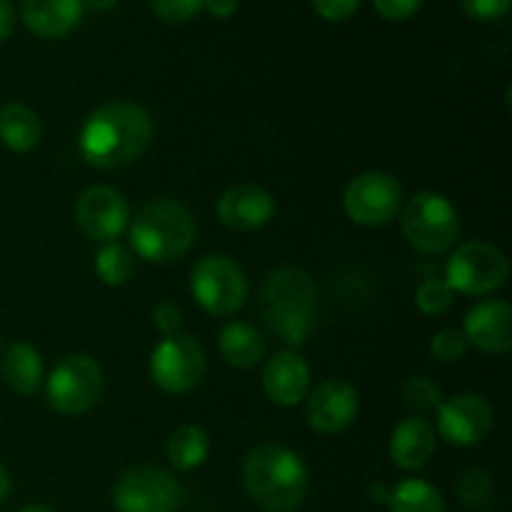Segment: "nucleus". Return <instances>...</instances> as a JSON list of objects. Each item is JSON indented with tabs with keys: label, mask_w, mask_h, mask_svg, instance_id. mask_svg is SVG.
<instances>
[{
	"label": "nucleus",
	"mask_w": 512,
	"mask_h": 512,
	"mask_svg": "<svg viewBox=\"0 0 512 512\" xmlns=\"http://www.w3.org/2000/svg\"><path fill=\"white\" fill-rule=\"evenodd\" d=\"M150 138L153 120L148 110L130 100H113L88 115L80 130V153L95 168H125L148 150Z\"/></svg>",
	"instance_id": "1"
},
{
	"label": "nucleus",
	"mask_w": 512,
	"mask_h": 512,
	"mask_svg": "<svg viewBox=\"0 0 512 512\" xmlns=\"http://www.w3.org/2000/svg\"><path fill=\"white\" fill-rule=\"evenodd\" d=\"M243 485L263 512H295L308 498L310 473L298 453L265 443L245 455Z\"/></svg>",
	"instance_id": "2"
},
{
	"label": "nucleus",
	"mask_w": 512,
	"mask_h": 512,
	"mask_svg": "<svg viewBox=\"0 0 512 512\" xmlns=\"http://www.w3.org/2000/svg\"><path fill=\"white\" fill-rule=\"evenodd\" d=\"M318 315V285L303 268H278L263 290V318L288 345L308 340Z\"/></svg>",
	"instance_id": "3"
},
{
	"label": "nucleus",
	"mask_w": 512,
	"mask_h": 512,
	"mask_svg": "<svg viewBox=\"0 0 512 512\" xmlns=\"http://www.w3.org/2000/svg\"><path fill=\"white\" fill-rule=\"evenodd\" d=\"M195 243V220L178 200L158 198L145 203L130 225L133 255L148 263H173Z\"/></svg>",
	"instance_id": "4"
},
{
	"label": "nucleus",
	"mask_w": 512,
	"mask_h": 512,
	"mask_svg": "<svg viewBox=\"0 0 512 512\" xmlns=\"http://www.w3.org/2000/svg\"><path fill=\"white\" fill-rule=\"evenodd\" d=\"M400 228L413 248L423 253H443L458 240L460 215L445 195L423 190L400 208Z\"/></svg>",
	"instance_id": "5"
},
{
	"label": "nucleus",
	"mask_w": 512,
	"mask_h": 512,
	"mask_svg": "<svg viewBox=\"0 0 512 512\" xmlns=\"http://www.w3.org/2000/svg\"><path fill=\"white\" fill-rule=\"evenodd\" d=\"M190 290L205 313L215 318H230L248 300V278L233 258L213 253L193 265Z\"/></svg>",
	"instance_id": "6"
},
{
	"label": "nucleus",
	"mask_w": 512,
	"mask_h": 512,
	"mask_svg": "<svg viewBox=\"0 0 512 512\" xmlns=\"http://www.w3.org/2000/svg\"><path fill=\"white\" fill-rule=\"evenodd\" d=\"M508 275L510 263L503 250L483 240L455 248L445 265V283L453 288V293L473 295V298L493 295L508 283Z\"/></svg>",
	"instance_id": "7"
},
{
	"label": "nucleus",
	"mask_w": 512,
	"mask_h": 512,
	"mask_svg": "<svg viewBox=\"0 0 512 512\" xmlns=\"http://www.w3.org/2000/svg\"><path fill=\"white\" fill-rule=\"evenodd\" d=\"M103 370L90 355H68L45 378V395L60 415H83L103 395Z\"/></svg>",
	"instance_id": "8"
},
{
	"label": "nucleus",
	"mask_w": 512,
	"mask_h": 512,
	"mask_svg": "<svg viewBox=\"0 0 512 512\" xmlns=\"http://www.w3.org/2000/svg\"><path fill=\"white\" fill-rule=\"evenodd\" d=\"M113 505L118 512H178L183 505V485L170 470L138 465L118 478Z\"/></svg>",
	"instance_id": "9"
},
{
	"label": "nucleus",
	"mask_w": 512,
	"mask_h": 512,
	"mask_svg": "<svg viewBox=\"0 0 512 512\" xmlns=\"http://www.w3.org/2000/svg\"><path fill=\"white\" fill-rule=\"evenodd\" d=\"M205 375V350L190 335H168L155 345L150 355V378L163 393L185 395Z\"/></svg>",
	"instance_id": "10"
},
{
	"label": "nucleus",
	"mask_w": 512,
	"mask_h": 512,
	"mask_svg": "<svg viewBox=\"0 0 512 512\" xmlns=\"http://www.w3.org/2000/svg\"><path fill=\"white\" fill-rule=\"evenodd\" d=\"M343 208L353 223L378 228L390 223L403 208V185L383 170H365L345 188Z\"/></svg>",
	"instance_id": "11"
},
{
	"label": "nucleus",
	"mask_w": 512,
	"mask_h": 512,
	"mask_svg": "<svg viewBox=\"0 0 512 512\" xmlns=\"http://www.w3.org/2000/svg\"><path fill=\"white\" fill-rule=\"evenodd\" d=\"M495 410L488 398L478 393H458L438 405V430L435 435L458 448H473L490 435Z\"/></svg>",
	"instance_id": "12"
},
{
	"label": "nucleus",
	"mask_w": 512,
	"mask_h": 512,
	"mask_svg": "<svg viewBox=\"0 0 512 512\" xmlns=\"http://www.w3.org/2000/svg\"><path fill=\"white\" fill-rule=\"evenodd\" d=\"M75 220L95 243H115L130 223L128 200L110 185H93L75 203Z\"/></svg>",
	"instance_id": "13"
},
{
	"label": "nucleus",
	"mask_w": 512,
	"mask_h": 512,
	"mask_svg": "<svg viewBox=\"0 0 512 512\" xmlns=\"http://www.w3.org/2000/svg\"><path fill=\"white\" fill-rule=\"evenodd\" d=\"M360 398L358 390L348 380H325L313 393L305 395V418L308 425L320 435L343 433L358 418Z\"/></svg>",
	"instance_id": "14"
},
{
	"label": "nucleus",
	"mask_w": 512,
	"mask_h": 512,
	"mask_svg": "<svg viewBox=\"0 0 512 512\" xmlns=\"http://www.w3.org/2000/svg\"><path fill=\"white\" fill-rule=\"evenodd\" d=\"M468 345L488 355H508L512 348V308L508 300H483L465 315Z\"/></svg>",
	"instance_id": "15"
},
{
	"label": "nucleus",
	"mask_w": 512,
	"mask_h": 512,
	"mask_svg": "<svg viewBox=\"0 0 512 512\" xmlns=\"http://www.w3.org/2000/svg\"><path fill=\"white\" fill-rule=\"evenodd\" d=\"M275 215L273 195L258 185H235L218 200V218L235 233H250L268 225Z\"/></svg>",
	"instance_id": "16"
},
{
	"label": "nucleus",
	"mask_w": 512,
	"mask_h": 512,
	"mask_svg": "<svg viewBox=\"0 0 512 512\" xmlns=\"http://www.w3.org/2000/svg\"><path fill=\"white\" fill-rule=\"evenodd\" d=\"M265 395L275 405L293 408L310 393V368L295 350H280L268 360L263 373Z\"/></svg>",
	"instance_id": "17"
},
{
	"label": "nucleus",
	"mask_w": 512,
	"mask_h": 512,
	"mask_svg": "<svg viewBox=\"0 0 512 512\" xmlns=\"http://www.w3.org/2000/svg\"><path fill=\"white\" fill-rule=\"evenodd\" d=\"M435 428L420 415H408L395 425L390 435V460L400 470H420L430 463L435 453Z\"/></svg>",
	"instance_id": "18"
},
{
	"label": "nucleus",
	"mask_w": 512,
	"mask_h": 512,
	"mask_svg": "<svg viewBox=\"0 0 512 512\" xmlns=\"http://www.w3.org/2000/svg\"><path fill=\"white\" fill-rule=\"evenodd\" d=\"M80 0H23V23L43 40H60L83 20Z\"/></svg>",
	"instance_id": "19"
},
{
	"label": "nucleus",
	"mask_w": 512,
	"mask_h": 512,
	"mask_svg": "<svg viewBox=\"0 0 512 512\" xmlns=\"http://www.w3.org/2000/svg\"><path fill=\"white\" fill-rule=\"evenodd\" d=\"M218 345L225 363L240 370L255 368L265 358V350H268L263 333L255 325L243 323V320H233V323L225 325L220 330Z\"/></svg>",
	"instance_id": "20"
},
{
	"label": "nucleus",
	"mask_w": 512,
	"mask_h": 512,
	"mask_svg": "<svg viewBox=\"0 0 512 512\" xmlns=\"http://www.w3.org/2000/svg\"><path fill=\"white\" fill-rule=\"evenodd\" d=\"M3 378L8 383V388H13L15 393L28 398L35 395L43 385V360L40 353L28 343H13L5 350L3 365Z\"/></svg>",
	"instance_id": "21"
},
{
	"label": "nucleus",
	"mask_w": 512,
	"mask_h": 512,
	"mask_svg": "<svg viewBox=\"0 0 512 512\" xmlns=\"http://www.w3.org/2000/svg\"><path fill=\"white\" fill-rule=\"evenodd\" d=\"M43 138L38 113L23 103H8L0 110V140L13 153H30Z\"/></svg>",
	"instance_id": "22"
},
{
	"label": "nucleus",
	"mask_w": 512,
	"mask_h": 512,
	"mask_svg": "<svg viewBox=\"0 0 512 512\" xmlns=\"http://www.w3.org/2000/svg\"><path fill=\"white\" fill-rule=\"evenodd\" d=\"M165 453H168L170 465L175 470H188L200 468V465L208 460L210 453V438L203 428L198 425H180L170 433L168 445H165Z\"/></svg>",
	"instance_id": "23"
},
{
	"label": "nucleus",
	"mask_w": 512,
	"mask_h": 512,
	"mask_svg": "<svg viewBox=\"0 0 512 512\" xmlns=\"http://www.w3.org/2000/svg\"><path fill=\"white\" fill-rule=\"evenodd\" d=\"M390 512H445V498L428 480L408 478L388 495Z\"/></svg>",
	"instance_id": "24"
},
{
	"label": "nucleus",
	"mask_w": 512,
	"mask_h": 512,
	"mask_svg": "<svg viewBox=\"0 0 512 512\" xmlns=\"http://www.w3.org/2000/svg\"><path fill=\"white\" fill-rule=\"evenodd\" d=\"M95 273L110 288H120L135 273V255L120 243H105L95 255Z\"/></svg>",
	"instance_id": "25"
},
{
	"label": "nucleus",
	"mask_w": 512,
	"mask_h": 512,
	"mask_svg": "<svg viewBox=\"0 0 512 512\" xmlns=\"http://www.w3.org/2000/svg\"><path fill=\"white\" fill-rule=\"evenodd\" d=\"M415 305L425 315H443L453 305V288L445 280L430 278L415 293Z\"/></svg>",
	"instance_id": "26"
},
{
	"label": "nucleus",
	"mask_w": 512,
	"mask_h": 512,
	"mask_svg": "<svg viewBox=\"0 0 512 512\" xmlns=\"http://www.w3.org/2000/svg\"><path fill=\"white\" fill-rule=\"evenodd\" d=\"M203 3L205 0H150V10L163 23L180 25L193 20L203 10Z\"/></svg>",
	"instance_id": "27"
},
{
	"label": "nucleus",
	"mask_w": 512,
	"mask_h": 512,
	"mask_svg": "<svg viewBox=\"0 0 512 512\" xmlns=\"http://www.w3.org/2000/svg\"><path fill=\"white\" fill-rule=\"evenodd\" d=\"M430 353L440 363H458L465 353H468V340L460 330L445 328L440 333H435V338L430 340Z\"/></svg>",
	"instance_id": "28"
},
{
	"label": "nucleus",
	"mask_w": 512,
	"mask_h": 512,
	"mask_svg": "<svg viewBox=\"0 0 512 512\" xmlns=\"http://www.w3.org/2000/svg\"><path fill=\"white\" fill-rule=\"evenodd\" d=\"M403 398L410 408L415 410H435L443 403V395H440L438 385L430 383L428 378L418 375V378H410L403 385Z\"/></svg>",
	"instance_id": "29"
},
{
	"label": "nucleus",
	"mask_w": 512,
	"mask_h": 512,
	"mask_svg": "<svg viewBox=\"0 0 512 512\" xmlns=\"http://www.w3.org/2000/svg\"><path fill=\"white\" fill-rule=\"evenodd\" d=\"M458 493L465 505H480L490 495L488 475L480 473V470H468V473L460 478Z\"/></svg>",
	"instance_id": "30"
},
{
	"label": "nucleus",
	"mask_w": 512,
	"mask_h": 512,
	"mask_svg": "<svg viewBox=\"0 0 512 512\" xmlns=\"http://www.w3.org/2000/svg\"><path fill=\"white\" fill-rule=\"evenodd\" d=\"M315 13L330 23H343L350 20L360 8V0H310Z\"/></svg>",
	"instance_id": "31"
},
{
	"label": "nucleus",
	"mask_w": 512,
	"mask_h": 512,
	"mask_svg": "<svg viewBox=\"0 0 512 512\" xmlns=\"http://www.w3.org/2000/svg\"><path fill=\"white\" fill-rule=\"evenodd\" d=\"M465 15L475 20H498L510 10L512 0H458Z\"/></svg>",
	"instance_id": "32"
},
{
	"label": "nucleus",
	"mask_w": 512,
	"mask_h": 512,
	"mask_svg": "<svg viewBox=\"0 0 512 512\" xmlns=\"http://www.w3.org/2000/svg\"><path fill=\"white\" fill-rule=\"evenodd\" d=\"M153 323L165 338H168V335H178L180 330H183V313H180L178 305L170 303V300H160L153 308Z\"/></svg>",
	"instance_id": "33"
},
{
	"label": "nucleus",
	"mask_w": 512,
	"mask_h": 512,
	"mask_svg": "<svg viewBox=\"0 0 512 512\" xmlns=\"http://www.w3.org/2000/svg\"><path fill=\"white\" fill-rule=\"evenodd\" d=\"M425 0H373V8L378 10L380 18L393 20V23H400V20H408L423 8Z\"/></svg>",
	"instance_id": "34"
},
{
	"label": "nucleus",
	"mask_w": 512,
	"mask_h": 512,
	"mask_svg": "<svg viewBox=\"0 0 512 512\" xmlns=\"http://www.w3.org/2000/svg\"><path fill=\"white\" fill-rule=\"evenodd\" d=\"M238 5H240V0H205L203 8L208 10L213 18L228 20L238 13Z\"/></svg>",
	"instance_id": "35"
},
{
	"label": "nucleus",
	"mask_w": 512,
	"mask_h": 512,
	"mask_svg": "<svg viewBox=\"0 0 512 512\" xmlns=\"http://www.w3.org/2000/svg\"><path fill=\"white\" fill-rule=\"evenodd\" d=\"M15 30V10L10 0H0V43L13 35Z\"/></svg>",
	"instance_id": "36"
},
{
	"label": "nucleus",
	"mask_w": 512,
	"mask_h": 512,
	"mask_svg": "<svg viewBox=\"0 0 512 512\" xmlns=\"http://www.w3.org/2000/svg\"><path fill=\"white\" fill-rule=\"evenodd\" d=\"M10 495V475L8 470H5V465L0 463V505L5 503V498Z\"/></svg>",
	"instance_id": "37"
},
{
	"label": "nucleus",
	"mask_w": 512,
	"mask_h": 512,
	"mask_svg": "<svg viewBox=\"0 0 512 512\" xmlns=\"http://www.w3.org/2000/svg\"><path fill=\"white\" fill-rule=\"evenodd\" d=\"M80 3L90 10H110L113 5H118V0H80Z\"/></svg>",
	"instance_id": "38"
},
{
	"label": "nucleus",
	"mask_w": 512,
	"mask_h": 512,
	"mask_svg": "<svg viewBox=\"0 0 512 512\" xmlns=\"http://www.w3.org/2000/svg\"><path fill=\"white\" fill-rule=\"evenodd\" d=\"M18 512H55V510L48 508V505H25V508H20Z\"/></svg>",
	"instance_id": "39"
}]
</instances>
